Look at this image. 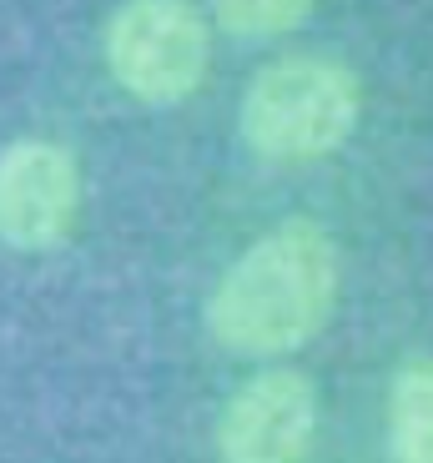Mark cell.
Here are the masks:
<instances>
[{
    "instance_id": "cell-1",
    "label": "cell",
    "mask_w": 433,
    "mask_h": 463,
    "mask_svg": "<svg viewBox=\"0 0 433 463\" xmlns=\"http://www.w3.org/2000/svg\"><path fill=\"white\" fill-rule=\"evenodd\" d=\"M343 288L333 232L313 217H287L262 232L207 298V333L237 358H287L328 327Z\"/></svg>"
},
{
    "instance_id": "cell-2",
    "label": "cell",
    "mask_w": 433,
    "mask_h": 463,
    "mask_svg": "<svg viewBox=\"0 0 433 463\" xmlns=\"http://www.w3.org/2000/svg\"><path fill=\"white\" fill-rule=\"evenodd\" d=\"M363 116V86L333 56H282L252 76L237 111L247 151L272 166H307L348 146Z\"/></svg>"
},
{
    "instance_id": "cell-3",
    "label": "cell",
    "mask_w": 433,
    "mask_h": 463,
    "mask_svg": "<svg viewBox=\"0 0 433 463\" xmlns=\"http://www.w3.org/2000/svg\"><path fill=\"white\" fill-rule=\"evenodd\" d=\"M101 56L111 81L141 106H176L207 81L212 31L192 0H127L106 21Z\"/></svg>"
},
{
    "instance_id": "cell-4",
    "label": "cell",
    "mask_w": 433,
    "mask_h": 463,
    "mask_svg": "<svg viewBox=\"0 0 433 463\" xmlns=\"http://www.w3.org/2000/svg\"><path fill=\"white\" fill-rule=\"evenodd\" d=\"M81 212V166L61 141L21 137L0 151V242L11 252H51Z\"/></svg>"
},
{
    "instance_id": "cell-5",
    "label": "cell",
    "mask_w": 433,
    "mask_h": 463,
    "mask_svg": "<svg viewBox=\"0 0 433 463\" xmlns=\"http://www.w3.org/2000/svg\"><path fill=\"white\" fill-rule=\"evenodd\" d=\"M317 433V388L297 368H262L217 418L222 463H303Z\"/></svg>"
},
{
    "instance_id": "cell-6",
    "label": "cell",
    "mask_w": 433,
    "mask_h": 463,
    "mask_svg": "<svg viewBox=\"0 0 433 463\" xmlns=\"http://www.w3.org/2000/svg\"><path fill=\"white\" fill-rule=\"evenodd\" d=\"M393 463H433V358H409L388 388Z\"/></svg>"
},
{
    "instance_id": "cell-7",
    "label": "cell",
    "mask_w": 433,
    "mask_h": 463,
    "mask_svg": "<svg viewBox=\"0 0 433 463\" xmlns=\"http://www.w3.org/2000/svg\"><path fill=\"white\" fill-rule=\"evenodd\" d=\"M317 0H212L217 25L227 35H242V41H272V35H287L313 15Z\"/></svg>"
}]
</instances>
